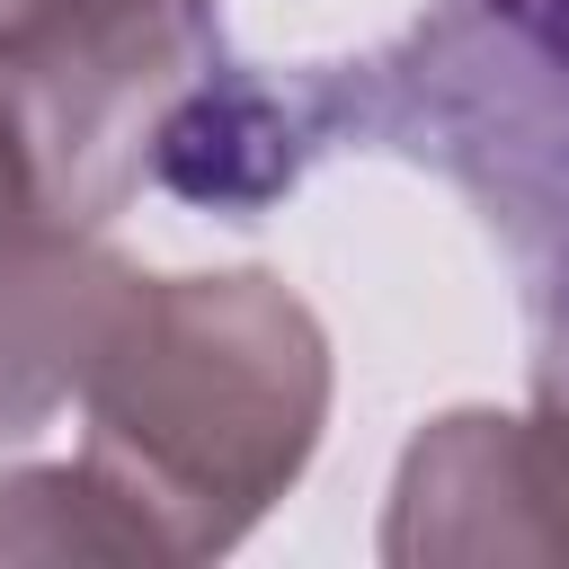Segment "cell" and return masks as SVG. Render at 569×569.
I'll use <instances>...</instances> for the list:
<instances>
[{
    "label": "cell",
    "mask_w": 569,
    "mask_h": 569,
    "mask_svg": "<svg viewBox=\"0 0 569 569\" xmlns=\"http://www.w3.org/2000/svg\"><path fill=\"white\" fill-rule=\"evenodd\" d=\"M0 560H151L89 462L0 471Z\"/></svg>",
    "instance_id": "8992f818"
},
{
    "label": "cell",
    "mask_w": 569,
    "mask_h": 569,
    "mask_svg": "<svg viewBox=\"0 0 569 569\" xmlns=\"http://www.w3.org/2000/svg\"><path fill=\"white\" fill-rule=\"evenodd\" d=\"M391 569H569V365L525 409H445L409 436L382 507Z\"/></svg>",
    "instance_id": "277c9868"
},
{
    "label": "cell",
    "mask_w": 569,
    "mask_h": 569,
    "mask_svg": "<svg viewBox=\"0 0 569 569\" xmlns=\"http://www.w3.org/2000/svg\"><path fill=\"white\" fill-rule=\"evenodd\" d=\"M80 462L124 507L151 560L231 551L320 453L329 338L267 276H124L80 365Z\"/></svg>",
    "instance_id": "7a4b0ae2"
},
{
    "label": "cell",
    "mask_w": 569,
    "mask_h": 569,
    "mask_svg": "<svg viewBox=\"0 0 569 569\" xmlns=\"http://www.w3.org/2000/svg\"><path fill=\"white\" fill-rule=\"evenodd\" d=\"M551 365H569V347H551V356H533V373H551Z\"/></svg>",
    "instance_id": "52a82bcc"
},
{
    "label": "cell",
    "mask_w": 569,
    "mask_h": 569,
    "mask_svg": "<svg viewBox=\"0 0 569 569\" xmlns=\"http://www.w3.org/2000/svg\"><path fill=\"white\" fill-rule=\"evenodd\" d=\"M124 258L53 213L18 116L0 107V445H27L71 391L124 293Z\"/></svg>",
    "instance_id": "5b68a950"
},
{
    "label": "cell",
    "mask_w": 569,
    "mask_h": 569,
    "mask_svg": "<svg viewBox=\"0 0 569 569\" xmlns=\"http://www.w3.org/2000/svg\"><path fill=\"white\" fill-rule=\"evenodd\" d=\"M231 62L213 0H0V107L71 222L151 187L178 107Z\"/></svg>",
    "instance_id": "3957f363"
},
{
    "label": "cell",
    "mask_w": 569,
    "mask_h": 569,
    "mask_svg": "<svg viewBox=\"0 0 569 569\" xmlns=\"http://www.w3.org/2000/svg\"><path fill=\"white\" fill-rule=\"evenodd\" d=\"M329 151L436 169L507 249L533 356L569 347V0H427L409 36L347 62H222L151 151V187L267 213Z\"/></svg>",
    "instance_id": "6da1fadb"
}]
</instances>
